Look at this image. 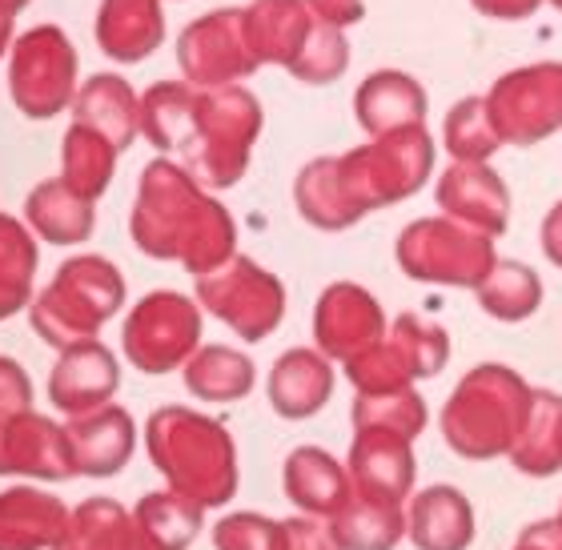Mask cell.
Returning <instances> with one entry per match:
<instances>
[{"mask_svg":"<svg viewBox=\"0 0 562 550\" xmlns=\"http://www.w3.org/2000/svg\"><path fill=\"white\" fill-rule=\"evenodd\" d=\"M486 109L503 145H539L562 130V65H530L491 85Z\"/></svg>","mask_w":562,"mask_h":550,"instance_id":"7c38bea8","label":"cell"},{"mask_svg":"<svg viewBox=\"0 0 562 550\" xmlns=\"http://www.w3.org/2000/svg\"><path fill=\"white\" fill-rule=\"evenodd\" d=\"M266 113L241 85L201 89L189 81H157L140 93V137L161 157L186 165L201 186L234 189L249 169Z\"/></svg>","mask_w":562,"mask_h":550,"instance_id":"6da1fadb","label":"cell"},{"mask_svg":"<svg viewBox=\"0 0 562 550\" xmlns=\"http://www.w3.org/2000/svg\"><path fill=\"white\" fill-rule=\"evenodd\" d=\"M310 9L322 24H334V29H350L366 16L362 0H310Z\"/></svg>","mask_w":562,"mask_h":550,"instance_id":"f6af8a7d","label":"cell"},{"mask_svg":"<svg viewBox=\"0 0 562 550\" xmlns=\"http://www.w3.org/2000/svg\"><path fill=\"white\" fill-rule=\"evenodd\" d=\"M213 550H285V518L261 510H225L210 527Z\"/></svg>","mask_w":562,"mask_h":550,"instance_id":"b9f144b4","label":"cell"},{"mask_svg":"<svg viewBox=\"0 0 562 550\" xmlns=\"http://www.w3.org/2000/svg\"><path fill=\"white\" fill-rule=\"evenodd\" d=\"M205 310L198 298L177 290H153L121 322V353L137 374L161 378L186 370V362L205 346Z\"/></svg>","mask_w":562,"mask_h":550,"instance_id":"52a82bcc","label":"cell"},{"mask_svg":"<svg viewBox=\"0 0 562 550\" xmlns=\"http://www.w3.org/2000/svg\"><path fill=\"white\" fill-rule=\"evenodd\" d=\"M72 121L113 141L121 153L140 137V97L117 72H97L77 89Z\"/></svg>","mask_w":562,"mask_h":550,"instance_id":"484cf974","label":"cell"},{"mask_svg":"<svg viewBox=\"0 0 562 550\" xmlns=\"http://www.w3.org/2000/svg\"><path fill=\"white\" fill-rule=\"evenodd\" d=\"M0 479L41 482V486L77 479L65 422L48 418L41 411L0 422Z\"/></svg>","mask_w":562,"mask_h":550,"instance_id":"5bb4252c","label":"cell"},{"mask_svg":"<svg viewBox=\"0 0 562 550\" xmlns=\"http://www.w3.org/2000/svg\"><path fill=\"white\" fill-rule=\"evenodd\" d=\"M125 273L101 254H72L57 266L48 285L29 305V326L48 350L101 338V329L125 310Z\"/></svg>","mask_w":562,"mask_h":550,"instance_id":"5b68a950","label":"cell"},{"mask_svg":"<svg viewBox=\"0 0 562 550\" xmlns=\"http://www.w3.org/2000/svg\"><path fill=\"white\" fill-rule=\"evenodd\" d=\"M510 550H562V527L559 518H539V523H530L522 527V535L515 539Z\"/></svg>","mask_w":562,"mask_h":550,"instance_id":"bcb514c9","label":"cell"},{"mask_svg":"<svg viewBox=\"0 0 562 550\" xmlns=\"http://www.w3.org/2000/svg\"><path fill=\"white\" fill-rule=\"evenodd\" d=\"M390 334H394V338H398V346L406 350V358H411L418 382H422V378L442 374L446 362H450V334H446L438 322H430V317L398 314L394 322H390Z\"/></svg>","mask_w":562,"mask_h":550,"instance_id":"60d3db41","label":"cell"},{"mask_svg":"<svg viewBox=\"0 0 562 550\" xmlns=\"http://www.w3.org/2000/svg\"><path fill=\"white\" fill-rule=\"evenodd\" d=\"M81 57L60 24L24 29L9 48V97L29 121H53L77 101Z\"/></svg>","mask_w":562,"mask_h":550,"instance_id":"9c48e42d","label":"cell"},{"mask_svg":"<svg viewBox=\"0 0 562 550\" xmlns=\"http://www.w3.org/2000/svg\"><path fill=\"white\" fill-rule=\"evenodd\" d=\"M72 506L41 482H12L0 491V550H53Z\"/></svg>","mask_w":562,"mask_h":550,"instance_id":"7402d4cb","label":"cell"},{"mask_svg":"<svg viewBox=\"0 0 562 550\" xmlns=\"http://www.w3.org/2000/svg\"><path fill=\"white\" fill-rule=\"evenodd\" d=\"M442 145L454 161H491L494 153L503 149V137L494 130L491 109H486V97H467L458 101L442 121Z\"/></svg>","mask_w":562,"mask_h":550,"instance_id":"74e56055","label":"cell"},{"mask_svg":"<svg viewBox=\"0 0 562 550\" xmlns=\"http://www.w3.org/2000/svg\"><path fill=\"white\" fill-rule=\"evenodd\" d=\"M434 198H438V210L446 217H454V222L470 225L494 242L510 229V189L491 169V161H454L450 169H442Z\"/></svg>","mask_w":562,"mask_h":550,"instance_id":"2e32d148","label":"cell"},{"mask_svg":"<svg viewBox=\"0 0 562 550\" xmlns=\"http://www.w3.org/2000/svg\"><path fill=\"white\" fill-rule=\"evenodd\" d=\"M535 390L518 370L503 362L474 366L446 399L438 414L442 442L467 462L510 458L518 434L527 426Z\"/></svg>","mask_w":562,"mask_h":550,"instance_id":"277c9868","label":"cell"},{"mask_svg":"<svg viewBox=\"0 0 562 550\" xmlns=\"http://www.w3.org/2000/svg\"><path fill=\"white\" fill-rule=\"evenodd\" d=\"M72 446V462H77V479H117L137 454L140 430L133 414L117 402H109L101 411L65 418Z\"/></svg>","mask_w":562,"mask_h":550,"instance_id":"e0dca14e","label":"cell"},{"mask_svg":"<svg viewBox=\"0 0 562 550\" xmlns=\"http://www.w3.org/2000/svg\"><path fill=\"white\" fill-rule=\"evenodd\" d=\"M137 550H140V547H137Z\"/></svg>","mask_w":562,"mask_h":550,"instance_id":"db71d44e","label":"cell"},{"mask_svg":"<svg viewBox=\"0 0 562 550\" xmlns=\"http://www.w3.org/2000/svg\"><path fill=\"white\" fill-rule=\"evenodd\" d=\"M53 550H137L133 510L117 498L93 494L69 510V523Z\"/></svg>","mask_w":562,"mask_h":550,"instance_id":"d6a6232c","label":"cell"},{"mask_svg":"<svg viewBox=\"0 0 562 550\" xmlns=\"http://www.w3.org/2000/svg\"><path fill=\"white\" fill-rule=\"evenodd\" d=\"M121 390V358L109 350L101 338L77 341L69 350L57 353V362L48 370V406L65 418L101 411L117 399Z\"/></svg>","mask_w":562,"mask_h":550,"instance_id":"9a60e30c","label":"cell"},{"mask_svg":"<svg viewBox=\"0 0 562 550\" xmlns=\"http://www.w3.org/2000/svg\"><path fill=\"white\" fill-rule=\"evenodd\" d=\"M338 386V370L317 346H293L270 366L266 399L270 411L285 422H310L326 411Z\"/></svg>","mask_w":562,"mask_h":550,"instance_id":"ac0fdd59","label":"cell"},{"mask_svg":"<svg viewBox=\"0 0 562 550\" xmlns=\"http://www.w3.org/2000/svg\"><path fill=\"white\" fill-rule=\"evenodd\" d=\"M474 298H479V305L494 322L518 326V322H527V317L539 314L547 290H542V278L530 270V266H522V261H515V258H498L494 270L486 273V281L474 290Z\"/></svg>","mask_w":562,"mask_h":550,"instance_id":"d590c367","label":"cell"},{"mask_svg":"<svg viewBox=\"0 0 562 550\" xmlns=\"http://www.w3.org/2000/svg\"><path fill=\"white\" fill-rule=\"evenodd\" d=\"M36 266H41V242L24 225V217L0 213V322L29 314L36 298Z\"/></svg>","mask_w":562,"mask_h":550,"instance_id":"1f68e13d","label":"cell"},{"mask_svg":"<svg viewBox=\"0 0 562 550\" xmlns=\"http://www.w3.org/2000/svg\"><path fill=\"white\" fill-rule=\"evenodd\" d=\"M346 467H350L353 491L386 498V503L406 506L411 503V494L418 491V458H414V442L411 438H398V434L353 430Z\"/></svg>","mask_w":562,"mask_h":550,"instance_id":"d6986e66","label":"cell"},{"mask_svg":"<svg viewBox=\"0 0 562 550\" xmlns=\"http://www.w3.org/2000/svg\"><path fill=\"white\" fill-rule=\"evenodd\" d=\"M281 491L297 515L329 518L353 494V479L346 458L329 454L326 446H293L281 462Z\"/></svg>","mask_w":562,"mask_h":550,"instance_id":"44dd1931","label":"cell"},{"mask_svg":"<svg viewBox=\"0 0 562 550\" xmlns=\"http://www.w3.org/2000/svg\"><path fill=\"white\" fill-rule=\"evenodd\" d=\"M554 518H559V527H562V498H559V515H554Z\"/></svg>","mask_w":562,"mask_h":550,"instance_id":"816d5d0a","label":"cell"},{"mask_svg":"<svg viewBox=\"0 0 562 550\" xmlns=\"http://www.w3.org/2000/svg\"><path fill=\"white\" fill-rule=\"evenodd\" d=\"M341 374H346V382L358 394H386V390H402L418 382L411 358H406V350H402L398 338L390 329L378 346H370V350H362L358 358H350V362L341 366Z\"/></svg>","mask_w":562,"mask_h":550,"instance_id":"f35d334b","label":"cell"},{"mask_svg":"<svg viewBox=\"0 0 562 550\" xmlns=\"http://www.w3.org/2000/svg\"><path fill=\"white\" fill-rule=\"evenodd\" d=\"M177 65L181 81L201 89H225L241 85L261 69L254 57L246 33V12L241 9H213L198 21H189L177 36Z\"/></svg>","mask_w":562,"mask_h":550,"instance_id":"8fae6325","label":"cell"},{"mask_svg":"<svg viewBox=\"0 0 562 550\" xmlns=\"http://www.w3.org/2000/svg\"><path fill=\"white\" fill-rule=\"evenodd\" d=\"M353 430H382L398 438H418L430 426V406L414 386L386 390V394H358L353 399Z\"/></svg>","mask_w":562,"mask_h":550,"instance_id":"8d00e7d4","label":"cell"},{"mask_svg":"<svg viewBox=\"0 0 562 550\" xmlns=\"http://www.w3.org/2000/svg\"><path fill=\"white\" fill-rule=\"evenodd\" d=\"M353 117L370 137H390L426 125V89L411 72L378 69L353 93Z\"/></svg>","mask_w":562,"mask_h":550,"instance_id":"cb8c5ba5","label":"cell"},{"mask_svg":"<svg viewBox=\"0 0 562 550\" xmlns=\"http://www.w3.org/2000/svg\"><path fill=\"white\" fill-rule=\"evenodd\" d=\"M285 550H341L326 518L293 515L285 518Z\"/></svg>","mask_w":562,"mask_h":550,"instance_id":"ee69618b","label":"cell"},{"mask_svg":"<svg viewBox=\"0 0 562 550\" xmlns=\"http://www.w3.org/2000/svg\"><path fill=\"white\" fill-rule=\"evenodd\" d=\"M341 550H398L406 539V506L353 491L326 518Z\"/></svg>","mask_w":562,"mask_h":550,"instance_id":"f546056e","label":"cell"},{"mask_svg":"<svg viewBox=\"0 0 562 550\" xmlns=\"http://www.w3.org/2000/svg\"><path fill=\"white\" fill-rule=\"evenodd\" d=\"M293 210L305 225H314L322 234H341L362 222V213L353 210L346 189L338 181L334 157H314L305 161L293 177Z\"/></svg>","mask_w":562,"mask_h":550,"instance_id":"4dcf8cb0","label":"cell"},{"mask_svg":"<svg viewBox=\"0 0 562 550\" xmlns=\"http://www.w3.org/2000/svg\"><path fill=\"white\" fill-rule=\"evenodd\" d=\"M406 539L418 550H470L479 539V515L467 491L454 482H434L406 503Z\"/></svg>","mask_w":562,"mask_h":550,"instance_id":"ffe728a7","label":"cell"},{"mask_svg":"<svg viewBox=\"0 0 562 550\" xmlns=\"http://www.w3.org/2000/svg\"><path fill=\"white\" fill-rule=\"evenodd\" d=\"M97 48L117 65H137L165 45L161 0H101L93 24Z\"/></svg>","mask_w":562,"mask_h":550,"instance_id":"d4e9b609","label":"cell"},{"mask_svg":"<svg viewBox=\"0 0 562 550\" xmlns=\"http://www.w3.org/2000/svg\"><path fill=\"white\" fill-rule=\"evenodd\" d=\"M482 16H494V21H522L539 9L542 0H470Z\"/></svg>","mask_w":562,"mask_h":550,"instance_id":"c3c4849f","label":"cell"},{"mask_svg":"<svg viewBox=\"0 0 562 550\" xmlns=\"http://www.w3.org/2000/svg\"><path fill=\"white\" fill-rule=\"evenodd\" d=\"M539 242H542V254H547V261L562 270V201H554L551 210H547V217H542Z\"/></svg>","mask_w":562,"mask_h":550,"instance_id":"7dc6e473","label":"cell"},{"mask_svg":"<svg viewBox=\"0 0 562 550\" xmlns=\"http://www.w3.org/2000/svg\"><path fill=\"white\" fill-rule=\"evenodd\" d=\"M24 225L33 229L41 246H85L97 229V201L81 198L60 173L45 177L24 198Z\"/></svg>","mask_w":562,"mask_h":550,"instance_id":"603a6c76","label":"cell"},{"mask_svg":"<svg viewBox=\"0 0 562 550\" xmlns=\"http://www.w3.org/2000/svg\"><path fill=\"white\" fill-rule=\"evenodd\" d=\"M551 4H554V9H562V0H551Z\"/></svg>","mask_w":562,"mask_h":550,"instance_id":"f5cc1de1","label":"cell"},{"mask_svg":"<svg viewBox=\"0 0 562 550\" xmlns=\"http://www.w3.org/2000/svg\"><path fill=\"white\" fill-rule=\"evenodd\" d=\"M12 41H16V33H12V12L0 9V60L9 57Z\"/></svg>","mask_w":562,"mask_h":550,"instance_id":"681fc988","label":"cell"},{"mask_svg":"<svg viewBox=\"0 0 562 550\" xmlns=\"http://www.w3.org/2000/svg\"><path fill=\"white\" fill-rule=\"evenodd\" d=\"M181 382L205 406H234V402H246L254 394V386H258V366H254V358L246 350L210 341V346H201L186 362Z\"/></svg>","mask_w":562,"mask_h":550,"instance_id":"83f0119b","label":"cell"},{"mask_svg":"<svg viewBox=\"0 0 562 550\" xmlns=\"http://www.w3.org/2000/svg\"><path fill=\"white\" fill-rule=\"evenodd\" d=\"M130 237L145 258L177 261L193 278L222 270L237 254L234 213L173 157L145 165L130 210Z\"/></svg>","mask_w":562,"mask_h":550,"instance_id":"7a4b0ae2","label":"cell"},{"mask_svg":"<svg viewBox=\"0 0 562 550\" xmlns=\"http://www.w3.org/2000/svg\"><path fill=\"white\" fill-rule=\"evenodd\" d=\"M205 506L186 498V494L169 491H149L133 506V530H137L140 550H189L205 530Z\"/></svg>","mask_w":562,"mask_h":550,"instance_id":"f1b7e54d","label":"cell"},{"mask_svg":"<svg viewBox=\"0 0 562 550\" xmlns=\"http://www.w3.org/2000/svg\"><path fill=\"white\" fill-rule=\"evenodd\" d=\"M117 157L121 149L113 141L85 130L77 121L60 137V177L89 201H101L109 193L113 177H117Z\"/></svg>","mask_w":562,"mask_h":550,"instance_id":"e575fe53","label":"cell"},{"mask_svg":"<svg viewBox=\"0 0 562 550\" xmlns=\"http://www.w3.org/2000/svg\"><path fill=\"white\" fill-rule=\"evenodd\" d=\"M36 411V386L29 370L16 358L0 353V422H12L21 414Z\"/></svg>","mask_w":562,"mask_h":550,"instance_id":"7bdbcfd3","label":"cell"},{"mask_svg":"<svg viewBox=\"0 0 562 550\" xmlns=\"http://www.w3.org/2000/svg\"><path fill=\"white\" fill-rule=\"evenodd\" d=\"M338 181L358 213L390 210L398 201L414 198L434 177V137L422 130L370 137L358 149L334 157Z\"/></svg>","mask_w":562,"mask_h":550,"instance_id":"8992f818","label":"cell"},{"mask_svg":"<svg viewBox=\"0 0 562 550\" xmlns=\"http://www.w3.org/2000/svg\"><path fill=\"white\" fill-rule=\"evenodd\" d=\"M346 69H350V41H346V33L317 21L310 41L297 53V60L285 72L302 85H334Z\"/></svg>","mask_w":562,"mask_h":550,"instance_id":"ab89813d","label":"cell"},{"mask_svg":"<svg viewBox=\"0 0 562 550\" xmlns=\"http://www.w3.org/2000/svg\"><path fill=\"white\" fill-rule=\"evenodd\" d=\"M193 298L205 314L217 317L225 329H234L249 346L266 341L285 322V302H290L285 281L246 254H234L222 270L198 278Z\"/></svg>","mask_w":562,"mask_h":550,"instance_id":"30bf717a","label":"cell"},{"mask_svg":"<svg viewBox=\"0 0 562 550\" xmlns=\"http://www.w3.org/2000/svg\"><path fill=\"white\" fill-rule=\"evenodd\" d=\"M386 310L358 281H329L314 302V346L329 362H350L386 338Z\"/></svg>","mask_w":562,"mask_h":550,"instance_id":"4fadbf2b","label":"cell"},{"mask_svg":"<svg viewBox=\"0 0 562 550\" xmlns=\"http://www.w3.org/2000/svg\"><path fill=\"white\" fill-rule=\"evenodd\" d=\"M29 4H33V0H0V9L12 12V16H16V12H24Z\"/></svg>","mask_w":562,"mask_h":550,"instance_id":"f907efd6","label":"cell"},{"mask_svg":"<svg viewBox=\"0 0 562 550\" xmlns=\"http://www.w3.org/2000/svg\"><path fill=\"white\" fill-rule=\"evenodd\" d=\"M246 33L249 45H254V57L261 65H281L290 69L302 45L314 33V9L310 0H254L246 4Z\"/></svg>","mask_w":562,"mask_h":550,"instance_id":"4316f807","label":"cell"},{"mask_svg":"<svg viewBox=\"0 0 562 550\" xmlns=\"http://www.w3.org/2000/svg\"><path fill=\"white\" fill-rule=\"evenodd\" d=\"M140 442L169 491L186 494L205 510H222L234 503L241 486V458H237V438L222 418L169 402L145 418Z\"/></svg>","mask_w":562,"mask_h":550,"instance_id":"3957f363","label":"cell"},{"mask_svg":"<svg viewBox=\"0 0 562 550\" xmlns=\"http://www.w3.org/2000/svg\"><path fill=\"white\" fill-rule=\"evenodd\" d=\"M518 474L527 479H551L562 470V394L551 390H535L527 426L518 434L515 450H510Z\"/></svg>","mask_w":562,"mask_h":550,"instance_id":"836d02e7","label":"cell"},{"mask_svg":"<svg viewBox=\"0 0 562 550\" xmlns=\"http://www.w3.org/2000/svg\"><path fill=\"white\" fill-rule=\"evenodd\" d=\"M394 258L406 278L422 285H454V290H479L494 270V237L454 222V217H418L398 234Z\"/></svg>","mask_w":562,"mask_h":550,"instance_id":"ba28073f","label":"cell"}]
</instances>
